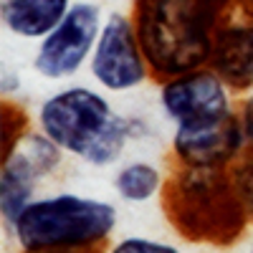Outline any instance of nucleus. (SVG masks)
Instances as JSON below:
<instances>
[{
	"mask_svg": "<svg viewBox=\"0 0 253 253\" xmlns=\"http://www.w3.org/2000/svg\"><path fill=\"white\" fill-rule=\"evenodd\" d=\"M41 177H43L41 170L18 147H13L5 155L3 172H0V210H3V220L8 228L23 213V208L36 200L33 195Z\"/></svg>",
	"mask_w": 253,
	"mask_h": 253,
	"instance_id": "9b49d317",
	"label": "nucleus"
},
{
	"mask_svg": "<svg viewBox=\"0 0 253 253\" xmlns=\"http://www.w3.org/2000/svg\"><path fill=\"white\" fill-rule=\"evenodd\" d=\"M241 3L248 8V13H253V0H241Z\"/></svg>",
	"mask_w": 253,
	"mask_h": 253,
	"instance_id": "f3484780",
	"label": "nucleus"
},
{
	"mask_svg": "<svg viewBox=\"0 0 253 253\" xmlns=\"http://www.w3.org/2000/svg\"><path fill=\"white\" fill-rule=\"evenodd\" d=\"M230 177H233L236 182V190H238V195L248 210V215L253 218V157L238 162L233 170H230Z\"/></svg>",
	"mask_w": 253,
	"mask_h": 253,
	"instance_id": "4468645a",
	"label": "nucleus"
},
{
	"mask_svg": "<svg viewBox=\"0 0 253 253\" xmlns=\"http://www.w3.org/2000/svg\"><path fill=\"white\" fill-rule=\"evenodd\" d=\"M89 71L99 86L112 94L132 91L147 81L152 71L139 46L132 18L122 13L104 18L99 41L89 58Z\"/></svg>",
	"mask_w": 253,
	"mask_h": 253,
	"instance_id": "423d86ee",
	"label": "nucleus"
},
{
	"mask_svg": "<svg viewBox=\"0 0 253 253\" xmlns=\"http://www.w3.org/2000/svg\"><path fill=\"white\" fill-rule=\"evenodd\" d=\"M23 253V251H20ZM46 253H91V248H74V251H46Z\"/></svg>",
	"mask_w": 253,
	"mask_h": 253,
	"instance_id": "dca6fc26",
	"label": "nucleus"
},
{
	"mask_svg": "<svg viewBox=\"0 0 253 253\" xmlns=\"http://www.w3.org/2000/svg\"><path fill=\"white\" fill-rule=\"evenodd\" d=\"M243 150L246 134L238 112L208 124L175 126L172 134V152L182 167H228Z\"/></svg>",
	"mask_w": 253,
	"mask_h": 253,
	"instance_id": "6e6552de",
	"label": "nucleus"
},
{
	"mask_svg": "<svg viewBox=\"0 0 253 253\" xmlns=\"http://www.w3.org/2000/svg\"><path fill=\"white\" fill-rule=\"evenodd\" d=\"M165 208L182 238L213 246L241 238L251 218L225 167H182L165 187Z\"/></svg>",
	"mask_w": 253,
	"mask_h": 253,
	"instance_id": "7ed1b4c3",
	"label": "nucleus"
},
{
	"mask_svg": "<svg viewBox=\"0 0 253 253\" xmlns=\"http://www.w3.org/2000/svg\"><path fill=\"white\" fill-rule=\"evenodd\" d=\"M208 66L230 89H253V20L218 28L213 41V56H210Z\"/></svg>",
	"mask_w": 253,
	"mask_h": 253,
	"instance_id": "1a4fd4ad",
	"label": "nucleus"
},
{
	"mask_svg": "<svg viewBox=\"0 0 253 253\" xmlns=\"http://www.w3.org/2000/svg\"><path fill=\"white\" fill-rule=\"evenodd\" d=\"M38 126L66 155L94 167L119 162L134 137V119L117 114L109 99L89 86H69L38 107Z\"/></svg>",
	"mask_w": 253,
	"mask_h": 253,
	"instance_id": "f03ea898",
	"label": "nucleus"
},
{
	"mask_svg": "<svg viewBox=\"0 0 253 253\" xmlns=\"http://www.w3.org/2000/svg\"><path fill=\"white\" fill-rule=\"evenodd\" d=\"M241 126H243V134H246V147L253 150V91L246 94L243 104H241V112H238Z\"/></svg>",
	"mask_w": 253,
	"mask_h": 253,
	"instance_id": "2eb2a0df",
	"label": "nucleus"
},
{
	"mask_svg": "<svg viewBox=\"0 0 253 253\" xmlns=\"http://www.w3.org/2000/svg\"><path fill=\"white\" fill-rule=\"evenodd\" d=\"M251 253H253V248H251Z\"/></svg>",
	"mask_w": 253,
	"mask_h": 253,
	"instance_id": "a211bd4d",
	"label": "nucleus"
},
{
	"mask_svg": "<svg viewBox=\"0 0 253 253\" xmlns=\"http://www.w3.org/2000/svg\"><path fill=\"white\" fill-rule=\"evenodd\" d=\"M101 26L104 20L96 3H74L61 23L46 38H41L33 69L48 81L74 76L91 58Z\"/></svg>",
	"mask_w": 253,
	"mask_h": 253,
	"instance_id": "39448f33",
	"label": "nucleus"
},
{
	"mask_svg": "<svg viewBox=\"0 0 253 253\" xmlns=\"http://www.w3.org/2000/svg\"><path fill=\"white\" fill-rule=\"evenodd\" d=\"M228 0H134L132 23L150 71L175 79L205 69Z\"/></svg>",
	"mask_w": 253,
	"mask_h": 253,
	"instance_id": "f257e3e1",
	"label": "nucleus"
},
{
	"mask_svg": "<svg viewBox=\"0 0 253 253\" xmlns=\"http://www.w3.org/2000/svg\"><path fill=\"white\" fill-rule=\"evenodd\" d=\"M114 190L126 203H147L162 190V172L150 162H129L114 175Z\"/></svg>",
	"mask_w": 253,
	"mask_h": 253,
	"instance_id": "f8f14e48",
	"label": "nucleus"
},
{
	"mask_svg": "<svg viewBox=\"0 0 253 253\" xmlns=\"http://www.w3.org/2000/svg\"><path fill=\"white\" fill-rule=\"evenodd\" d=\"M160 107L175 126L218 122L233 114L230 86L210 69H198L167 79L160 91Z\"/></svg>",
	"mask_w": 253,
	"mask_h": 253,
	"instance_id": "0eeeda50",
	"label": "nucleus"
},
{
	"mask_svg": "<svg viewBox=\"0 0 253 253\" xmlns=\"http://www.w3.org/2000/svg\"><path fill=\"white\" fill-rule=\"evenodd\" d=\"M74 5V0H0L3 28L23 41L46 38Z\"/></svg>",
	"mask_w": 253,
	"mask_h": 253,
	"instance_id": "9d476101",
	"label": "nucleus"
},
{
	"mask_svg": "<svg viewBox=\"0 0 253 253\" xmlns=\"http://www.w3.org/2000/svg\"><path fill=\"white\" fill-rule=\"evenodd\" d=\"M117 228V208L107 200L58 193L36 198L13 223V241L23 253L94 248Z\"/></svg>",
	"mask_w": 253,
	"mask_h": 253,
	"instance_id": "20e7f679",
	"label": "nucleus"
},
{
	"mask_svg": "<svg viewBox=\"0 0 253 253\" xmlns=\"http://www.w3.org/2000/svg\"><path fill=\"white\" fill-rule=\"evenodd\" d=\"M107 253H180V248H175L172 243H165V241H155V238L129 236V238L117 241Z\"/></svg>",
	"mask_w": 253,
	"mask_h": 253,
	"instance_id": "ddd939ff",
	"label": "nucleus"
}]
</instances>
